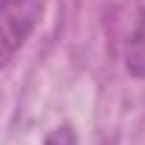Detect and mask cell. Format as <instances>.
Returning a JSON list of instances; mask_svg holds the SVG:
<instances>
[{
	"label": "cell",
	"mask_w": 145,
	"mask_h": 145,
	"mask_svg": "<svg viewBox=\"0 0 145 145\" xmlns=\"http://www.w3.org/2000/svg\"><path fill=\"white\" fill-rule=\"evenodd\" d=\"M40 0H0V71L23 48L40 20Z\"/></svg>",
	"instance_id": "obj_1"
},
{
	"label": "cell",
	"mask_w": 145,
	"mask_h": 145,
	"mask_svg": "<svg viewBox=\"0 0 145 145\" xmlns=\"http://www.w3.org/2000/svg\"><path fill=\"white\" fill-rule=\"evenodd\" d=\"M46 145H74V134H71V128H57V131H51Z\"/></svg>",
	"instance_id": "obj_2"
}]
</instances>
